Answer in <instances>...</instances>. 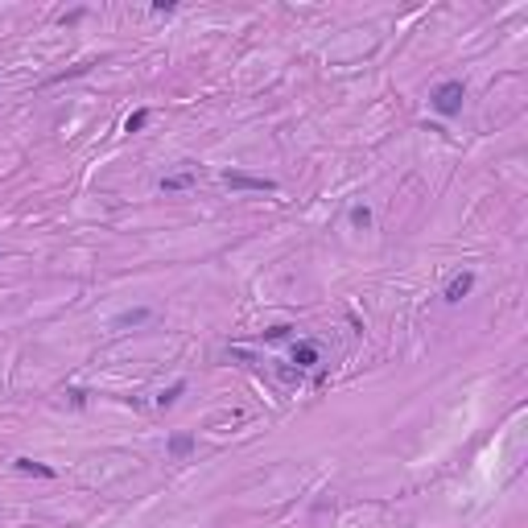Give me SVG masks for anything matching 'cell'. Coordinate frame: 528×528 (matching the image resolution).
<instances>
[{
  "mask_svg": "<svg viewBox=\"0 0 528 528\" xmlns=\"http://www.w3.org/2000/svg\"><path fill=\"white\" fill-rule=\"evenodd\" d=\"M462 103H467V83L462 78H446V83H438L430 95V108L438 112L442 120H450L462 112Z\"/></svg>",
  "mask_w": 528,
  "mask_h": 528,
  "instance_id": "cell-1",
  "label": "cell"
},
{
  "mask_svg": "<svg viewBox=\"0 0 528 528\" xmlns=\"http://www.w3.org/2000/svg\"><path fill=\"white\" fill-rule=\"evenodd\" d=\"M223 186H232V190H256V195H273L276 182L273 177H256V174H244V170H223Z\"/></svg>",
  "mask_w": 528,
  "mask_h": 528,
  "instance_id": "cell-2",
  "label": "cell"
},
{
  "mask_svg": "<svg viewBox=\"0 0 528 528\" xmlns=\"http://www.w3.org/2000/svg\"><path fill=\"white\" fill-rule=\"evenodd\" d=\"M289 359L297 363V372H310V368H318V363H322V351H318V343H314V338H297L294 351H289Z\"/></svg>",
  "mask_w": 528,
  "mask_h": 528,
  "instance_id": "cell-3",
  "label": "cell"
},
{
  "mask_svg": "<svg viewBox=\"0 0 528 528\" xmlns=\"http://www.w3.org/2000/svg\"><path fill=\"white\" fill-rule=\"evenodd\" d=\"M470 289H475V273H470V269H462V273H454L450 276V285H446V301H450V306H458V301H462V297H470Z\"/></svg>",
  "mask_w": 528,
  "mask_h": 528,
  "instance_id": "cell-4",
  "label": "cell"
},
{
  "mask_svg": "<svg viewBox=\"0 0 528 528\" xmlns=\"http://www.w3.org/2000/svg\"><path fill=\"white\" fill-rule=\"evenodd\" d=\"M195 165H190V161H186V170H177V174H165L161 177V190H165V195H177V190H190V186H195Z\"/></svg>",
  "mask_w": 528,
  "mask_h": 528,
  "instance_id": "cell-5",
  "label": "cell"
},
{
  "mask_svg": "<svg viewBox=\"0 0 528 528\" xmlns=\"http://www.w3.org/2000/svg\"><path fill=\"white\" fill-rule=\"evenodd\" d=\"M165 454L182 462V458H190L195 454V433H170V442H165Z\"/></svg>",
  "mask_w": 528,
  "mask_h": 528,
  "instance_id": "cell-6",
  "label": "cell"
},
{
  "mask_svg": "<svg viewBox=\"0 0 528 528\" xmlns=\"http://www.w3.org/2000/svg\"><path fill=\"white\" fill-rule=\"evenodd\" d=\"M13 467L21 470V475H38V479H54V467H46V462H38V458H13Z\"/></svg>",
  "mask_w": 528,
  "mask_h": 528,
  "instance_id": "cell-7",
  "label": "cell"
},
{
  "mask_svg": "<svg viewBox=\"0 0 528 528\" xmlns=\"http://www.w3.org/2000/svg\"><path fill=\"white\" fill-rule=\"evenodd\" d=\"M182 392H186V380H174L170 388H161V392H157V409H174Z\"/></svg>",
  "mask_w": 528,
  "mask_h": 528,
  "instance_id": "cell-8",
  "label": "cell"
},
{
  "mask_svg": "<svg viewBox=\"0 0 528 528\" xmlns=\"http://www.w3.org/2000/svg\"><path fill=\"white\" fill-rule=\"evenodd\" d=\"M149 318H153V310H149V306H140V310H124V314H120L116 326H145Z\"/></svg>",
  "mask_w": 528,
  "mask_h": 528,
  "instance_id": "cell-9",
  "label": "cell"
},
{
  "mask_svg": "<svg viewBox=\"0 0 528 528\" xmlns=\"http://www.w3.org/2000/svg\"><path fill=\"white\" fill-rule=\"evenodd\" d=\"M351 227H359V232L372 227V207H368V202H355L351 207Z\"/></svg>",
  "mask_w": 528,
  "mask_h": 528,
  "instance_id": "cell-10",
  "label": "cell"
},
{
  "mask_svg": "<svg viewBox=\"0 0 528 528\" xmlns=\"http://www.w3.org/2000/svg\"><path fill=\"white\" fill-rule=\"evenodd\" d=\"M145 124H149V108H137V112H133V116L124 120V133H140V128H145Z\"/></svg>",
  "mask_w": 528,
  "mask_h": 528,
  "instance_id": "cell-11",
  "label": "cell"
},
{
  "mask_svg": "<svg viewBox=\"0 0 528 528\" xmlns=\"http://www.w3.org/2000/svg\"><path fill=\"white\" fill-rule=\"evenodd\" d=\"M289 334H294V326H269L264 338H269V343H281V338H289Z\"/></svg>",
  "mask_w": 528,
  "mask_h": 528,
  "instance_id": "cell-12",
  "label": "cell"
}]
</instances>
